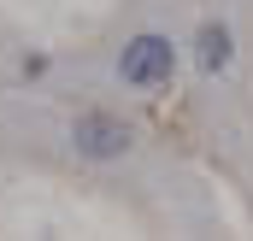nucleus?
<instances>
[{
    "instance_id": "obj_1",
    "label": "nucleus",
    "mask_w": 253,
    "mask_h": 241,
    "mask_svg": "<svg viewBox=\"0 0 253 241\" xmlns=\"http://www.w3.org/2000/svg\"><path fill=\"white\" fill-rule=\"evenodd\" d=\"M171 71H177V53L165 36H135L118 59V77L129 88H159V82H171Z\"/></svg>"
},
{
    "instance_id": "obj_2",
    "label": "nucleus",
    "mask_w": 253,
    "mask_h": 241,
    "mask_svg": "<svg viewBox=\"0 0 253 241\" xmlns=\"http://www.w3.org/2000/svg\"><path fill=\"white\" fill-rule=\"evenodd\" d=\"M71 141H77V153H88V159H118L129 147V129L118 118H106V112H88V118H77Z\"/></svg>"
},
{
    "instance_id": "obj_3",
    "label": "nucleus",
    "mask_w": 253,
    "mask_h": 241,
    "mask_svg": "<svg viewBox=\"0 0 253 241\" xmlns=\"http://www.w3.org/2000/svg\"><path fill=\"white\" fill-rule=\"evenodd\" d=\"M224 65H230V30H224V24H206V30H200V71L218 77Z\"/></svg>"
}]
</instances>
